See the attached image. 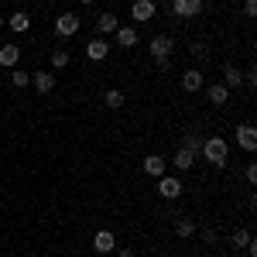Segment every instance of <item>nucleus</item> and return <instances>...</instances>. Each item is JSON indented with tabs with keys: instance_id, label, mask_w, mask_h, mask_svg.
<instances>
[{
	"instance_id": "obj_26",
	"label": "nucleus",
	"mask_w": 257,
	"mask_h": 257,
	"mask_svg": "<svg viewBox=\"0 0 257 257\" xmlns=\"http://www.w3.org/2000/svg\"><path fill=\"white\" fill-rule=\"evenodd\" d=\"M189 52H192V59H206V55H209V52H206V45H202V41H196V45H192V48H189Z\"/></svg>"
},
{
	"instance_id": "obj_19",
	"label": "nucleus",
	"mask_w": 257,
	"mask_h": 257,
	"mask_svg": "<svg viewBox=\"0 0 257 257\" xmlns=\"http://www.w3.org/2000/svg\"><path fill=\"white\" fill-rule=\"evenodd\" d=\"M226 96H230V89H226L223 82H213V86H209V103H213V106H223Z\"/></svg>"
},
{
	"instance_id": "obj_10",
	"label": "nucleus",
	"mask_w": 257,
	"mask_h": 257,
	"mask_svg": "<svg viewBox=\"0 0 257 257\" xmlns=\"http://www.w3.org/2000/svg\"><path fill=\"white\" fill-rule=\"evenodd\" d=\"M0 65H4V69H18L21 65V48L18 45H0Z\"/></svg>"
},
{
	"instance_id": "obj_6",
	"label": "nucleus",
	"mask_w": 257,
	"mask_h": 257,
	"mask_svg": "<svg viewBox=\"0 0 257 257\" xmlns=\"http://www.w3.org/2000/svg\"><path fill=\"white\" fill-rule=\"evenodd\" d=\"M237 144L247 151V155L257 148V131H254V123H240V127H237Z\"/></svg>"
},
{
	"instance_id": "obj_18",
	"label": "nucleus",
	"mask_w": 257,
	"mask_h": 257,
	"mask_svg": "<svg viewBox=\"0 0 257 257\" xmlns=\"http://www.w3.org/2000/svg\"><path fill=\"white\" fill-rule=\"evenodd\" d=\"M178 148H185L189 155H196V158H199V151H202V138H199L196 131H189V134L182 138V144H178Z\"/></svg>"
},
{
	"instance_id": "obj_8",
	"label": "nucleus",
	"mask_w": 257,
	"mask_h": 257,
	"mask_svg": "<svg viewBox=\"0 0 257 257\" xmlns=\"http://www.w3.org/2000/svg\"><path fill=\"white\" fill-rule=\"evenodd\" d=\"M106 55H110V45H106V38H99V35H96V38H93L89 45H86V59L103 62Z\"/></svg>"
},
{
	"instance_id": "obj_27",
	"label": "nucleus",
	"mask_w": 257,
	"mask_h": 257,
	"mask_svg": "<svg viewBox=\"0 0 257 257\" xmlns=\"http://www.w3.org/2000/svg\"><path fill=\"white\" fill-rule=\"evenodd\" d=\"M243 175H247L250 185H257V165H247V172H243Z\"/></svg>"
},
{
	"instance_id": "obj_1",
	"label": "nucleus",
	"mask_w": 257,
	"mask_h": 257,
	"mask_svg": "<svg viewBox=\"0 0 257 257\" xmlns=\"http://www.w3.org/2000/svg\"><path fill=\"white\" fill-rule=\"evenodd\" d=\"M226 151H230V144H226L223 138H206L199 155H202V158H209L213 168H223V165H226Z\"/></svg>"
},
{
	"instance_id": "obj_12",
	"label": "nucleus",
	"mask_w": 257,
	"mask_h": 257,
	"mask_svg": "<svg viewBox=\"0 0 257 257\" xmlns=\"http://www.w3.org/2000/svg\"><path fill=\"white\" fill-rule=\"evenodd\" d=\"M131 18H134V21H151V18H155V0H134Z\"/></svg>"
},
{
	"instance_id": "obj_3",
	"label": "nucleus",
	"mask_w": 257,
	"mask_h": 257,
	"mask_svg": "<svg viewBox=\"0 0 257 257\" xmlns=\"http://www.w3.org/2000/svg\"><path fill=\"white\" fill-rule=\"evenodd\" d=\"M172 48H175V41L168 38V35H155L151 38V55H155V62L172 59Z\"/></svg>"
},
{
	"instance_id": "obj_9",
	"label": "nucleus",
	"mask_w": 257,
	"mask_h": 257,
	"mask_svg": "<svg viewBox=\"0 0 257 257\" xmlns=\"http://www.w3.org/2000/svg\"><path fill=\"white\" fill-rule=\"evenodd\" d=\"M4 24H7L14 35H24V31L31 28V14H24V11H14L11 18H4Z\"/></svg>"
},
{
	"instance_id": "obj_4",
	"label": "nucleus",
	"mask_w": 257,
	"mask_h": 257,
	"mask_svg": "<svg viewBox=\"0 0 257 257\" xmlns=\"http://www.w3.org/2000/svg\"><path fill=\"white\" fill-rule=\"evenodd\" d=\"M199 11H202V0H172V14L175 18H196Z\"/></svg>"
},
{
	"instance_id": "obj_14",
	"label": "nucleus",
	"mask_w": 257,
	"mask_h": 257,
	"mask_svg": "<svg viewBox=\"0 0 257 257\" xmlns=\"http://www.w3.org/2000/svg\"><path fill=\"white\" fill-rule=\"evenodd\" d=\"M117 28H120V21H117V14H110V11L96 18V35H113Z\"/></svg>"
},
{
	"instance_id": "obj_31",
	"label": "nucleus",
	"mask_w": 257,
	"mask_h": 257,
	"mask_svg": "<svg viewBox=\"0 0 257 257\" xmlns=\"http://www.w3.org/2000/svg\"><path fill=\"white\" fill-rule=\"evenodd\" d=\"M79 4H93V0H79Z\"/></svg>"
},
{
	"instance_id": "obj_7",
	"label": "nucleus",
	"mask_w": 257,
	"mask_h": 257,
	"mask_svg": "<svg viewBox=\"0 0 257 257\" xmlns=\"http://www.w3.org/2000/svg\"><path fill=\"white\" fill-rule=\"evenodd\" d=\"M158 192H161L165 199H178V196H182V178L161 175V178H158Z\"/></svg>"
},
{
	"instance_id": "obj_22",
	"label": "nucleus",
	"mask_w": 257,
	"mask_h": 257,
	"mask_svg": "<svg viewBox=\"0 0 257 257\" xmlns=\"http://www.w3.org/2000/svg\"><path fill=\"white\" fill-rule=\"evenodd\" d=\"M250 240H254V233H250L247 226H240V230H233V237H230V243H233V250H237V247H247Z\"/></svg>"
},
{
	"instance_id": "obj_2",
	"label": "nucleus",
	"mask_w": 257,
	"mask_h": 257,
	"mask_svg": "<svg viewBox=\"0 0 257 257\" xmlns=\"http://www.w3.org/2000/svg\"><path fill=\"white\" fill-rule=\"evenodd\" d=\"M79 28H82V21L76 14H59V21H55V35L59 38H72Z\"/></svg>"
},
{
	"instance_id": "obj_25",
	"label": "nucleus",
	"mask_w": 257,
	"mask_h": 257,
	"mask_svg": "<svg viewBox=\"0 0 257 257\" xmlns=\"http://www.w3.org/2000/svg\"><path fill=\"white\" fill-rule=\"evenodd\" d=\"M65 65H69V52L65 48H55L52 52V69H65Z\"/></svg>"
},
{
	"instance_id": "obj_23",
	"label": "nucleus",
	"mask_w": 257,
	"mask_h": 257,
	"mask_svg": "<svg viewBox=\"0 0 257 257\" xmlns=\"http://www.w3.org/2000/svg\"><path fill=\"white\" fill-rule=\"evenodd\" d=\"M11 82H14V89H24V86H31V72H24V69H11Z\"/></svg>"
},
{
	"instance_id": "obj_17",
	"label": "nucleus",
	"mask_w": 257,
	"mask_h": 257,
	"mask_svg": "<svg viewBox=\"0 0 257 257\" xmlns=\"http://www.w3.org/2000/svg\"><path fill=\"white\" fill-rule=\"evenodd\" d=\"M144 172L155 175V178H161L165 175V158H161V155H148V158H144Z\"/></svg>"
},
{
	"instance_id": "obj_30",
	"label": "nucleus",
	"mask_w": 257,
	"mask_h": 257,
	"mask_svg": "<svg viewBox=\"0 0 257 257\" xmlns=\"http://www.w3.org/2000/svg\"><path fill=\"white\" fill-rule=\"evenodd\" d=\"M117 257H134V250H117Z\"/></svg>"
},
{
	"instance_id": "obj_15",
	"label": "nucleus",
	"mask_w": 257,
	"mask_h": 257,
	"mask_svg": "<svg viewBox=\"0 0 257 257\" xmlns=\"http://www.w3.org/2000/svg\"><path fill=\"white\" fill-rule=\"evenodd\" d=\"M113 38H117L120 48H134V45H138V31H134V28H117Z\"/></svg>"
},
{
	"instance_id": "obj_32",
	"label": "nucleus",
	"mask_w": 257,
	"mask_h": 257,
	"mask_svg": "<svg viewBox=\"0 0 257 257\" xmlns=\"http://www.w3.org/2000/svg\"><path fill=\"white\" fill-rule=\"evenodd\" d=\"M0 28H4V18H0Z\"/></svg>"
},
{
	"instance_id": "obj_33",
	"label": "nucleus",
	"mask_w": 257,
	"mask_h": 257,
	"mask_svg": "<svg viewBox=\"0 0 257 257\" xmlns=\"http://www.w3.org/2000/svg\"><path fill=\"white\" fill-rule=\"evenodd\" d=\"M0 79H4V76H0Z\"/></svg>"
},
{
	"instance_id": "obj_29",
	"label": "nucleus",
	"mask_w": 257,
	"mask_h": 257,
	"mask_svg": "<svg viewBox=\"0 0 257 257\" xmlns=\"http://www.w3.org/2000/svg\"><path fill=\"white\" fill-rule=\"evenodd\" d=\"M243 82H247V86H257V72H254V69H250V72H243Z\"/></svg>"
},
{
	"instance_id": "obj_13",
	"label": "nucleus",
	"mask_w": 257,
	"mask_h": 257,
	"mask_svg": "<svg viewBox=\"0 0 257 257\" xmlns=\"http://www.w3.org/2000/svg\"><path fill=\"white\" fill-rule=\"evenodd\" d=\"M202 72H199V69H189V72H182V89H185V93H199V89H202Z\"/></svg>"
},
{
	"instance_id": "obj_11",
	"label": "nucleus",
	"mask_w": 257,
	"mask_h": 257,
	"mask_svg": "<svg viewBox=\"0 0 257 257\" xmlns=\"http://www.w3.org/2000/svg\"><path fill=\"white\" fill-rule=\"evenodd\" d=\"M31 86L45 96V93H52V89H55V76H52V72H45V69H41V72H31Z\"/></svg>"
},
{
	"instance_id": "obj_21",
	"label": "nucleus",
	"mask_w": 257,
	"mask_h": 257,
	"mask_svg": "<svg viewBox=\"0 0 257 257\" xmlns=\"http://www.w3.org/2000/svg\"><path fill=\"white\" fill-rule=\"evenodd\" d=\"M175 233H178L182 240H189L192 233H196V223H192L189 216H178V219H175Z\"/></svg>"
},
{
	"instance_id": "obj_16",
	"label": "nucleus",
	"mask_w": 257,
	"mask_h": 257,
	"mask_svg": "<svg viewBox=\"0 0 257 257\" xmlns=\"http://www.w3.org/2000/svg\"><path fill=\"white\" fill-rule=\"evenodd\" d=\"M223 86H226V89H237V86H243V72H240L237 65H226V69H223Z\"/></svg>"
},
{
	"instance_id": "obj_5",
	"label": "nucleus",
	"mask_w": 257,
	"mask_h": 257,
	"mask_svg": "<svg viewBox=\"0 0 257 257\" xmlns=\"http://www.w3.org/2000/svg\"><path fill=\"white\" fill-rule=\"evenodd\" d=\"M93 250H96V254H110V250H117V237H113L110 230H96V233H93Z\"/></svg>"
},
{
	"instance_id": "obj_28",
	"label": "nucleus",
	"mask_w": 257,
	"mask_h": 257,
	"mask_svg": "<svg viewBox=\"0 0 257 257\" xmlns=\"http://www.w3.org/2000/svg\"><path fill=\"white\" fill-rule=\"evenodd\" d=\"M243 14L254 18V14H257V0H247V4H243Z\"/></svg>"
},
{
	"instance_id": "obj_24",
	"label": "nucleus",
	"mask_w": 257,
	"mask_h": 257,
	"mask_svg": "<svg viewBox=\"0 0 257 257\" xmlns=\"http://www.w3.org/2000/svg\"><path fill=\"white\" fill-rule=\"evenodd\" d=\"M103 103H106L110 110H120V106L127 103V96H123L120 89H106V96H103Z\"/></svg>"
},
{
	"instance_id": "obj_20",
	"label": "nucleus",
	"mask_w": 257,
	"mask_h": 257,
	"mask_svg": "<svg viewBox=\"0 0 257 257\" xmlns=\"http://www.w3.org/2000/svg\"><path fill=\"white\" fill-rule=\"evenodd\" d=\"M172 161H175V168H178V172H189V168L196 165V155H189L185 148H178V151H175V158H172Z\"/></svg>"
}]
</instances>
